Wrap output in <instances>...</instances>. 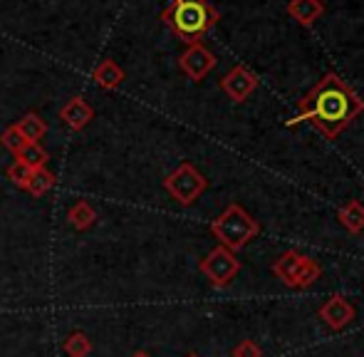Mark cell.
<instances>
[{
    "mask_svg": "<svg viewBox=\"0 0 364 357\" xmlns=\"http://www.w3.org/2000/svg\"><path fill=\"white\" fill-rule=\"evenodd\" d=\"M364 112V100L335 73H327L315 90L300 102L295 119H288V127L310 122L327 139H335L345 127H350Z\"/></svg>",
    "mask_w": 364,
    "mask_h": 357,
    "instance_id": "obj_1",
    "label": "cell"
},
{
    "mask_svg": "<svg viewBox=\"0 0 364 357\" xmlns=\"http://www.w3.org/2000/svg\"><path fill=\"white\" fill-rule=\"evenodd\" d=\"M161 20L181 43L196 45L218 23V10L208 0H168Z\"/></svg>",
    "mask_w": 364,
    "mask_h": 357,
    "instance_id": "obj_2",
    "label": "cell"
},
{
    "mask_svg": "<svg viewBox=\"0 0 364 357\" xmlns=\"http://www.w3.org/2000/svg\"><path fill=\"white\" fill-rule=\"evenodd\" d=\"M211 233L228 251H240L260 233V226L240 203H230L218 218H213Z\"/></svg>",
    "mask_w": 364,
    "mask_h": 357,
    "instance_id": "obj_3",
    "label": "cell"
},
{
    "mask_svg": "<svg viewBox=\"0 0 364 357\" xmlns=\"http://www.w3.org/2000/svg\"><path fill=\"white\" fill-rule=\"evenodd\" d=\"M206 186H208L206 176L193 164H188V161L178 164L171 174L164 178V188H166L181 206H191V203L206 191Z\"/></svg>",
    "mask_w": 364,
    "mask_h": 357,
    "instance_id": "obj_4",
    "label": "cell"
},
{
    "mask_svg": "<svg viewBox=\"0 0 364 357\" xmlns=\"http://www.w3.org/2000/svg\"><path fill=\"white\" fill-rule=\"evenodd\" d=\"M198 268H201V273L211 280V285H216V288H225V285L238 275L240 261L235 258L233 251L218 246V248H213L211 253H206V258H201Z\"/></svg>",
    "mask_w": 364,
    "mask_h": 357,
    "instance_id": "obj_5",
    "label": "cell"
},
{
    "mask_svg": "<svg viewBox=\"0 0 364 357\" xmlns=\"http://www.w3.org/2000/svg\"><path fill=\"white\" fill-rule=\"evenodd\" d=\"M178 68L183 70V75H186L191 82H201V80L216 68V55L203 43L188 45V48L178 55Z\"/></svg>",
    "mask_w": 364,
    "mask_h": 357,
    "instance_id": "obj_6",
    "label": "cell"
},
{
    "mask_svg": "<svg viewBox=\"0 0 364 357\" xmlns=\"http://www.w3.org/2000/svg\"><path fill=\"white\" fill-rule=\"evenodd\" d=\"M220 90L225 92L228 100H233L240 105V102H245L255 90H258V78H255L248 68H243V65H235L230 73L223 75V80H220Z\"/></svg>",
    "mask_w": 364,
    "mask_h": 357,
    "instance_id": "obj_7",
    "label": "cell"
},
{
    "mask_svg": "<svg viewBox=\"0 0 364 357\" xmlns=\"http://www.w3.org/2000/svg\"><path fill=\"white\" fill-rule=\"evenodd\" d=\"M317 315H320L332 330H345L347 325L355 320V305L347 298H342V295H332V298L317 310Z\"/></svg>",
    "mask_w": 364,
    "mask_h": 357,
    "instance_id": "obj_8",
    "label": "cell"
},
{
    "mask_svg": "<svg viewBox=\"0 0 364 357\" xmlns=\"http://www.w3.org/2000/svg\"><path fill=\"white\" fill-rule=\"evenodd\" d=\"M60 117H63V122L70 127V129L80 132V129H85L92 119H95V110H92L87 100H82V97H73V100H68V105H63Z\"/></svg>",
    "mask_w": 364,
    "mask_h": 357,
    "instance_id": "obj_9",
    "label": "cell"
},
{
    "mask_svg": "<svg viewBox=\"0 0 364 357\" xmlns=\"http://www.w3.org/2000/svg\"><path fill=\"white\" fill-rule=\"evenodd\" d=\"M288 13H290V18H295L300 25L310 28L315 20L322 18V13H325V3H322V0H290Z\"/></svg>",
    "mask_w": 364,
    "mask_h": 357,
    "instance_id": "obj_10",
    "label": "cell"
},
{
    "mask_svg": "<svg viewBox=\"0 0 364 357\" xmlns=\"http://www.w3.org/2000/svg\"><path fill=\"white\" fill-rule=\"evenodd\" d=\"M124 78H127L124 70H122L114 60H102L95 68V73H92V80H95L102 90H117L124 82Z\"/></svg>",
    "mask_w": 364,
    "mask_h": 357,
    "instance_id": "obj_11",
    "label": "cell"
},
{
    "mask_svg": "<svg viewBox=\"0 0 364 357\" xmlns=\"http://www.w3.org/2000/svg\"><path fill=\"white\" fill-rule=\"evenodd\" d=\"M15 129L28 144H40V139L48 134V122L35 112H28V114H23V119L15 122Z\"/></svg>",
    "mask_w": 364,
    "mask_h": 357,
    "instance_id": "obj_12",
    "label": "cell"
},
{
    "mask_svg": "<svg viewBox=\"0 0 364 357\" xmlns=\"http://www.w3.org/2000/svg\"><path fill=\"white\" fill-rule=\"evenodd\" d=\"M302 258H305V256H302V253H297V251L283 253V256H280L278 261L273 263V273L278 275V278L283 280L285 285L295 288V278H297V273H300Z\"/></svg>",
    "mask_w": 364,
    "mask_h": 357,
    "instance_id": "obj_13",
    "label": "cell"
},
{
    "mask_svg": "<svg viewBox=\"0 0 364 357\" xmlns=\"http://www.w3.org/2000/svg\"><path fill=\"white\" fill-rule=\"evenodd\" d=\"M337 218H340V223L350 233H362L364 231V206H362V201H357V198L347 201L345 206H340Z\"/></svg>",
    "mask_w": 364,
    "mask_h": 357,
    "instance_id": "obj_14",
    "label": "cell"
},
{
    "mask_svg": "<svg viewBox=\"0 0 364 357\" xmlns=\"http://www.w3.org/2000/svg\"><path fill=\"white\" fill-rule=\"evenodd\" d=\"M68 221L73 223V228H77V231H87V228L95 226L97 211L92 208L90 201H77V203H73V206H70Z\"/></svg>",
    "mask_w": 364,
    "mask_h": 357,
    "instance_id": "obj_15",
    "label": "cell"
},
{
    "mask_svg": "<svg viewBox=\"0 0 364 357\" xmlns=\"http://www.w3.org/2000/svg\"><path fill=\"white\" fill-rule=\"evenodd\" d=\"M55 174L53 171H48L43 166V169H33L30 171V178H28V183H25V191L28 193H33V196H43V193H48L50 188L55 186Z\"/></svg>",
    "mask_w": 364,
    "mask_h": 357,
    "instance_id": "obj_16",
    "label": "cell"
},
{
    "mask_svg": "<svg viewBox=\"0 0 364 357\" xmlns=\"http://www.w3.org/2000/svg\"><path fill=\"white\" fill-rule=\"evenodd\" d=\"M48 159H50V154L40 144H25L23 149L15 154V161L25 164L28 169H43V166L48 164Z\"/></svg>",
    "mask_w": 364,
    "mask_h": 357,
    "instance_id": "obj_17",
    "label": "cell"
},
{
    "mask_svg": "<svg viewBox=\"0 0 364 357\" xmlns=\"http://www.w3.org/2000/svg\"><path fill=\"white\" fill-rule=\"evenodd\" d=\"M63 350L68 353V357H87L92 353V340L87 338L85 333L75 330V333H70L68 340L63 343Z\"/></svg>",
    "mask_w": 364,
    "mask_h": 357,
    "instance_id": "obj_18",
    "label": "cell"
},
{
    "mask_svg": "<svg viewBox=\"0 0 364 357\" xmlns=\"http://www.w3.org/2000/svg\"><path fill=\"white\" fill-rule=\"evenodd\" d=\"M320 273H322L320 263H317V261H312L310 256H305V258H302L300 273H297V278H295V288H300V290L310 288V285L315 283L317 278H320Z\"/></svg>",
    "mask_w": 364,
    "mask_h": 357,
    "instance_id": "obj_19",
    "label": "cell"
},
{
    "mask_svg": "<svg viewBox=\"0 0 364 357\" xmlns=\"http://www.w3.org/2000/svg\"><path fill=\"white\" fill-rule=\"evenodd\" d=\"M0 144H3L5 149L10 151V154H18V151L23 149L28 142L20 137V132L15 129V124H10L8 129H3V134H0Z\"/></svg>",
    "mask_w": 364,
    "mask_h": 357,
    "instance_id": "obj_20",
    "label": "cell"
},
{
    "mask_svg": "<svg viewBox=\"0 0 364 357\" xmlns=\"http://www.w3.org/2000/svg\"><path fill=\"white\" fill-rule=\"evenodd\" d=\"M30 171H33V169H28L25 164H20V161H13V164L8 166V171H5V174H8V178L18 188H25V183H28V178H30Z\"/></svg>",
    "mask_w": 364,
    "mask_h": 357,
    "instance_id": "obj_21",
    "label": "cell"
},
{
    "mask_svg": "<svg viewBox=\"0 0 364 357\" xmlns=\"http://www.w3.org/2000/svg\"><path fill=\"white\" fill-rule=\"evenodd\" d=\"M233 357H263V353L253 340H240L233 348Z\"/></svg>",
    "mask_w": 364,
    "mask_h": 357,
    "instance_id": "obj_22",
    "label": "cell"
},
{
    "mask_svg": "<svg viewBox=\"0 0 364 357\" xmlns=\"http://www.w3.org/2000/svg\"><path fill=\"white\" fill-rule=\"evenodd\" d=\"M132 357H151V355H149V353H141V350H139V353H134Z\"/></svg>",
    "mask_w": 364,
    "mask_h": 357,
    "instance_id": "obj_23",
    "label": "cell"
},
{
    "mask_svg": "<svg viewBox=\"0 0 364 357\" xmlns=\"http://www.w3.org/2000/svg\"><path fill=\"white\" fill-rule=\"evenodd\" d=\"M188 357H198V355H188Z\"/></svg>",
    "mask_w": 364,
    "mask_h": 357,
    "instance_id": "obj_24",
    "label": "cell"
}]
</instances>
